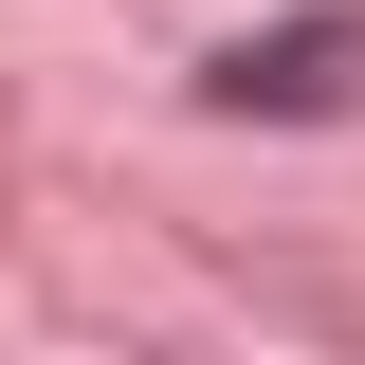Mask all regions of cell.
I'll return each mask as SVG.
<instances>
[{"instance_id":"1","label":"cell","mask_w":365,"mask_h":365,"mask_svg":"<svg viewBox=\"0 0 365 365\" xmlns=\"http://www.w3.org/2000/svg\"><path fill=\"white\" fill-rule=\"evenodd\" d=\"M347 19H292V37H237L220 55V110H329V91H347Z\"/></svg>"}]
</instances>
